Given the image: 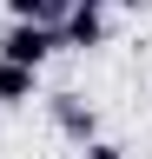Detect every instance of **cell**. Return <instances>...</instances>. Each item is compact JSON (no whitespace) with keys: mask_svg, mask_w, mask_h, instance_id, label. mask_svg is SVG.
<instances>
[{"mask_svg":"<svg viewBox=\"0 0 152 159\" xmlns=\"http://www.w3.org/2000/svg\"><path fill=\"white\" fill-rule=\"evenodd\" d=\"M80 152H86V159H126V146H119V139H99V133H93Z\"/></svg>","mask_w":152,"mask_h":159,"instance_id":"5","label":"cell"},{"mask_svg":"<svg viewBox=\"0 0 152 159\" xmlns=\"http://www.w3.org/2000/svg\"><path fill=\"white\" fill-rule=\"evenodd\" d=\"M53 53H60V27H46V20H13V27L0 33V60H20V66H46Z\"/></svg>","mask_w":152,"mask_h":159,"instance_id":"1","label":"cell"},{"mask_svg":"<svg viewBox=\"0 0 152 159\" xmlns=\"http://www.w3.org/2000/svg\"><path fill=\"white\" fill-rule=\"evenodd\" d=\"M73 7H112V0H73Z\"/></svg>","mask_w":152,"mask_h":159,"instance_id":"7","label":"cell"},{"mask_svg":"<svg viewBox=\"0 0 152 159\" xmlns=\"http://www.w3.org/2000/svg\"><path fill=\"white\" fill-rule=\"evenodd\" d=\"M119 7H132V13H145V7H152V0H119Z\"/></svg>","mask_w":152,"mask_h":159,"instance_id":"6","label":"cell"},{"mask_svg":"<svg viewBox=\"0 0 152 159\" xmlns=\"http://www.w3.org/2000/svg\"><path fill=\"white\" fill-rule=\"evenodd\" d=\"M46 113H53V126H60L73 146H86V139L99 133V113H93L80 93H53V99H46Z\"/></svg>","mask_w":152,"mask_h":159,"instance_id":"3","label":"cell"},{"mask_svg":"<svg viewBox=\"0 0 152 159\" xmlns=\"http://www.w3.org/2000/svg\"><path fill=\"white\" fill-rule=\"evenodd\" d=\"M106 40H112L106 7H66V20H60V47L66 53H99Z\"/></svg>","mask_w":152,"mask_h":159,"instance_id":"2","label":"cell"},{"mask_svg":"<svg viewBox=\"0 0 152 159\" xmlns=\"http://www.w3.org/2000/svg\"><path fill=\"white\" fill-rule=\"evenodd\" d=\"M27 99H40V66L0 60V106H27Z\"/></svg>","mask_w":152,"mask_h":159,"instance_id":"4","label":"cell"}]
</instances>
